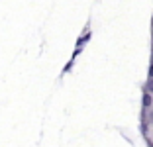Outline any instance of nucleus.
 <instances>
[{
    "mask_svg": "<svg viewBox=\"0 0 153 147\" xmlns=\"http://www.w3.org/2000/svg\"><path fill=\"white\" fill-rule=\"evenodd\" d=\"M151 102H153V100H151V92L145 90V92H143V106L149 108V106H151Z\"/></svg>",
    "mask_w": 153,
    "mask_h": 147,
    "instance_id": "1",
    "label": "nucleus"
},
{
    "mask_svg": "<svg viewBox=\"0 0 153 147\" xmlns=\"http://www.w3.org/2000/svg\"><path fill=\"white\" fill-rule=\"evenodd\" d=\"M143 90H147V92H151V94H153V76H149V80L145 82Z\"/></svg>",
    "mask_w": 153,
    "mask_h": 147,
    "instance_id": "2",
    "label": "nucleus"
},
{
    "mask_svg": "<svg viewBox=\"0 0 153 147\" xmlns=\"http://www.w3.org/2000/svg\"><path fill=\"white\" fill-rule=\"evenodd\" d=\"M149 76H153V63H151V67H149Z\"/></svg>",
    "mask_w": 153,
    "mask_h": 147,
    "instance_id": "3",
    "label": "nucleus"
}]
</instances>
